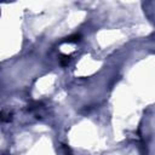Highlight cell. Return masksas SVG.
Segmentation results:
<instances>
[{
    "instance_id": "obj_1",
    "label": "cell",
    "mask_w": 155,
    "mask_h": 155,
    "mask_svg": "<svg viewBox=\"0 0 155 155\" xmlns=\"http://www.w3.org/2000/svg\"><path fill=\"white\" fill-rule=\"evenodd\" d=\"M80 34H74V35H70V36H68V38H65L64 40H63V42H78L79 40H80Z\"/></svg>"
}]
</instances>
